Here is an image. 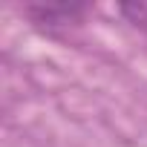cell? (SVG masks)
I'll return each instance as SVG.
<instances>
[{"mask_svg":"<svg viewBox=\"0 0 147 147\" xmlns=\"http://www.w3.org/2000/svg\"><path fill=\"white\" fill-rule=\"evenodd\" d=\"M121 15H124L130 23L147 29V0H138V3H124V6H121Z\"/></svg>","mask_w":147,"mask_h":147,"instance_id":"1","label":"cell"}]
</instances>
